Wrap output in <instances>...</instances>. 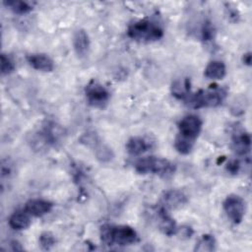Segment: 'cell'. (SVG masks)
<instances>
[{
	"mask_svg": "<svg viewBox=\"0 0 252 252\" xmlns=\"http://www.w3.org/2000/svg\"><path fill=\"white\" fill-rule=\"evenodd\" d=\"M226 169H227L230 173H232V174L238 173V171H239V169H240V163H239V161L236 160V159L229 161V162L227 163Z\"/></svg>",
	"mask_w": 252,
	"mask_h": 252,
	"instance_id": "obj_24",
	"label": "cell"
},
{
	"mask_svg": "<svg viewBox=\"0 0 252 252\" xmlns=\"http://www.w3.org/2000/svg\"><path fill=\"white\" fill-rule=\"evenodd\" d=\"M203 122L199 116L195 114H189L184 116L178 123V134L195 141L202 131Z\"/></svg>",
	"mask_w": 252,
	"mask_h": 252,
	"instance_id": "obj_7",
	"label": "cell"
},
{
	"mask_svg": "<svg viewBox=\"0 0 252 252\" xmlns=\"http://www.w3.org/2000/svg\"><path fill=\"white\" fill-rule=\"evenodd\" d=\"M39 244L41 246L42 249L44 250H49L51 249L54 245H55V242H56V239L54 237V235L49 232V231H44L42 232L40 235H39Z\"/></svg>",
	"mask_w": 252,
	"mask_h": 252,
	"instance_id": "obj_21",
	"label": "cell"
},
{
	"mask_svg": "<svg viewBox=\"0 0 252 252\" xmlns=\"http://www.w3.org/2000/svg\"><path fill=\"white\" fill-rule=\"evenodd\" d=\"M90 37L85 30H78L73 35V47L79 57H85L90 50Z\"/></svg>",
	"mask_w": 252,
	"mask_h": 252,
	"instance_id": "obj_13",
	"label": "cell"
},
{
	"mask_svg": "<svg viewBox=\"0 0 252 252\" xmlns=\"http://www.w3.org/2000/svg\"><path fill=\"white\" fill-rule=\"evenodd\" d=\"M85 95L88 103L95 108L104 107L110 98L108 90L95 81H91L85 88Z\"/></svg>",
	"mask_w": 252,
	"mask_h": 252,
	"instance_id": "obj_5",
	"label": "cell"
},
{
	"mask_svg": "<svg viewBox=\"0 0 252 252\" xmlns=\"http://www.w3.org/2000/svg\"><path fill=\"white\" fill-rule=\"evenodd\" d=\"M15 70V63L13 59L5 53L1 54V74L9 75Z\"/></svg>",
	"mask_w": 252,
	"mask_h": 252,
	"instance_id": "obj_22",
	"label": "cell"
},
{
	"mask_svg": "<svg viewBox=\"0 0 252 252\" xmlns=\"http://www.w3.org/2000/svg\"><path fill=\"white\" fill-rule=\"evenodd\" d=\"M31 215L24 209L20 211H16L9 218V225L11 228L15 230H23L28 228L31 225L32 219Z\"/></svg>",
	"mask_w": 252,
	"mask_h": 252,
	"instance_id": "obj_15",
	"label": "cell"
},
{
	"mask_svg": "<svg viewBox=\"0 0 252 252\" xmlns=\"http://www.w3.org/2000/svg\"><path fill=\"white\" fill-rule=\"evenodd\" d=\"M224 95L225 93L219 88L200 90L194 94L190 93L185 101L189 106L193 108L216 107L222 102Z\"/></svg>",
	"mask_w": 252,
	"mask_h": 252,
	"instance_id": "obj_4",
	"label": "cell"
},
{
	"mask_svg": "<svg viewBox=\"0 0 252 252\" xmlns=\"http://www.w3.org/2000/svg\"><path fill=\"white\" fill-rule=\"evenodd\" d=\"M194 143L195 141L187 139L178 134L174 140V148L178 153L182 155H188L192 151L194 147Z\"/></svg>",
	"mask_w": 252,
	"mask_h": 252,
	"instance_id": "obj_20",
	"label": "cell"
},
{
	"mask_svg": "<svg viewBox=\"0 0 252 252\" xmlns=\"http://www.w3.org/2000/svg\"><path fill=\"white\" fill-rule=\"evenodd\" d=\"M152 142L145 137H132L126 143V150L132 156H139L151 149Z\"/></svg>",
	"mask_w": 252,
	"mask_h": 252,
	"instance_id": "obj_14",
	"label": "cell"
},
{
	"mask_svg": "<svg viewBox=\"0 0 252 252\" xmlns=\"http://www.w3.org/2000/svg\"><path fill=\"white\" fill-rule=\"evenodd\" d=\"M176 166L166 158L158 157H146L135 163V170L140 174H156L163 178L170 177L175 172Z\"/></svg>",
	"mask_w": 252,
	"mask_h": 252,
	"instance_id": "obj_3",
	"label": "cell"
},
{
	"mask_svg": "<svg viewBox=\"0 0 252 252\" xmlns=\"http://www.w3.org/2000/svg\"><path fill=\"white\" fill-rule=\"evenodd\" d=\"M226 74V67L222 61L213 60L205 68L204 75L209 80H221Z\"/></svg>",
	"mask_w": 252,
	"mask_h": 252,
	"instance_id": "obj_16",
	"label": "cell"
},
{
	"mask_svg": "<svg viewBox=\"0 0 252 252\" xmlns=\"http://www.w3.org/2000/svg\"><path fill=\"white\" fill-rule=\"evenodd\" d=\"M28 63L35 70L41 72H52L54 69L53 60L44 53H32L27 56Z\"/></svg>",
	"mask_w": 252,
	"mask_h": 252,
	"instance_id": "obj_10",
	"label": "cell"
},
{
	"mask_svg": "<svg viewBox=\"0 0 252 252\" xmlns=\"http://www.w3.org/2000/svg\"><path fill=\"white\" fill-rule=\"evenodd\" d=\"M3 4L7 8H9L13 13L18 15H25L30 13L32 10V6L26 1L10 0V1H4Z\"/></svg>",
	"mask_w": 252,
	"mask_h": 252,
	"instance_id": "obj_18",
	"label": "cell"
},
{
	"mask_svg": "<svg viewBox=\"0 0 252 252\" xmlns=\"http://www.w3.org/2000/svg\"><path fill=\"white\" fill-rule=\"evenodd\" d=\"M216 246H217V242L215 237L212 234H204L196 243L194 250L201 251V252L214 251L216 250Z\"/></svg>",
	"mask_w": 252,
	"mask_h": 252,
	"instance_id": "obj_19",
	"label": "cell"
},
{
	"mask_svg": "<svg viewBox=\"0 0 252 252\" xmlns=\"http://www.w3.org/2000/svg\"><path fill=\"white\" fill-rule=\"evenodd\" d=\"M242 61H243V64L250 66L251 65V52L244 53L242 56Z\"/></svg>",
	"mask_w": 252,
	"mask_h": 252,
	"instance_id": "obj_25",
	"label": "cell"
},
{
	"mask_svg": "<svg viewBox=\"0 0 252 252\" xmlns=\"http://www.w3.org/2000/svg\"><path fill=\"white\" fill-rule=\"evenodd\" d=\"M171 92L172 94L179 98L185 100L186 97L190 94V82L188 79H183V80H177L172 84L171 87Z\"/></svg>",
	"mask_w": 252,
	"mask_h": 252,
	"instance_id": "obj_17",
	"label": "cell"
},
{
	"mask_svg": "<svg viewBox=\"0 0 252 252\" xmlns=\"http://www.w3.org/2000/svg\"><path fill=\"white\" fill-rule=\"evenodd\" d=\"M202 37L204 40H211L214 38L215 29L210 21H205L202 27Z\"/></svg>",
	"mask_w": 252,
	"mask_h": 252,
	"instance_id": "obj_23",
	"label": "cell"
},
{
	"mask_svg": "<svg viewBox=\"0 0 252 252\" xmlns=\"http://www.w3.org/2000/svg\"><path fill=\"white\" fill-rule=\"evenodd\" d=\"M251 137L249 133L241 130L236 131L232 136V149L239 156H245L250 152Z\"/></svg>",
	"mask_w": 252,
	"mask_h": 252,
	"instance_id": "obj_12",
	"label": "cell"
},
{
	"mask_svg": "<svg viewBox=\"0 0 252 252\" xmlns=\"http://www.w3.org/2000/svg\"><path fill=\"white\" fill-rule=\"evenodd\" d=\"M127 35L138 42H153L163 36V29L153 19H143L129 25Z\"/></svg>",
	"mask_w": 252,
	"mask_h": 252,
	"instance_id": "obj_2",
	"label": "cell"
},
{
	"mask_svg": "<svg viewBox=\"0 0 252 252\" xmlns=\"http://www.w3.org/2000/svg\"><path fill=\"white\" fill-rule=\"evenodd\" d=\"M156 218H157V222L159 230L167 235V236H172L176 234L177 231V226L174 221V220L169 216L167 213V210L163 206H159L156 210Z\"/></svg>",
	"mask_w": 252,
	"mask_h": 252,
	"instance_id": "obj_8",
	"label": "cell"
},
{
	"mask_svg": "<svg viewBox=\"0 0 252 252\" xmlns=\"http://www.w3.org/2000/svg\"><path fill=\"white\" fill-rule=\"evenodd\" d=\"M99 235L101 241L108 246H127L138 241L137 231L125 224H103L100 226Z\"/></svg>",
	"mask_w": 252,
	"mask_h": 252,
	"instance_id": "obj_1",
	"label": "cell"
},
{
	"mask_svg": "<svg viewBox=\"0 0 252 252\" xmlns=\"http://www.w3.org/2000/svg\"><path fill=\"white\" fill-rule=\"evenodd\" d=\"M222 208L231 222L238 224L242 221L245 215V202L240 196L236 194L226 196L222 203Z\"/></svg>",
	"mask_w": 252,
	"mask_h": 252,
	"instance_id": "obj_6",
	"label": "cell"
},
{
	"mask_svg": "<svg viewBox=\"0 0 252 252\" xmlns=\"http://www.w3.org/2000/svg\"><path fill=\"white\" fill-rule=\"evenodd\" d=\"M53 207V204L44 199H31L25 205V210L32 217H42L48 214Z\"/></svg>",
	"mask_w": 252,
	"mask_h": 252,
	"instance_id": "obj_11",
	"label": "cell"
},
{
	"mask_svg": "<svg viewBox=\"0 0 252 252\" xmlns=\"http://www.w3.org/2000/svg\"><path fill=\"white\" fill-rule=\"evenodd\" d=\"M187 201V196L182 191L172 189L165 192L162 196L161 206H163L166 210H174L183 207Z\"/></svg>",
	"mask_w": 252,
	"mask_h": 252,
	"instance_id": "obj_9",
	"label": "cell"
}]
</instances>
